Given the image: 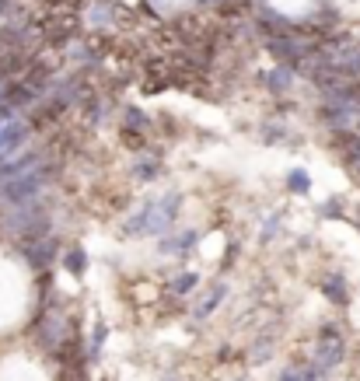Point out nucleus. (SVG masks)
Returning a JSON list of instances; mask_svg holds the SVG:
<instances>
[{"instance_id": "obj_1", "label": "nucleus", "mask_w": 360, "mask_h": 381, "mask_svg": "<svg viewBox=\"0 0 360 381\" xmlns=\"http://www.w3.org/2000/svg\"><path fill=\"white\" fill-rule=\"evenodd\" d=\"M343 354H347L343 339H340L333 329H325V332H322V346H318V368H322V371H325V368H336V364L343 361Z\"/></svg>"}, {"instance_id": "obj_4", "label": "nucleus", "mask_w": 360, "mask_h": 381, "mask_svg": "<svg viewBox=\"0 0 360 381\" xmlns=\"http://www.w3.org/2000/svg\"><path fill=\"white\" fill-rule=\"evenodd\" d=\"M192 284H196L192 277H179V280L172 284V290H175V294H185V290H192Z\"/></svg>"}, {"instance_id": "obj_2", "label": "nucleus", "mask_w": 360, "mask_h": 381, "mask_svg": "<svg viewBox=\"0 0 360 381\" xmlns=\"http://www.w3.org/2000/svg\"><path fill=\"white\" fill-rule=\"evenodd\" d=\"M325 297H329V301H336V304H347V301H350L343 277H329V280H325Z\"/></svg>"}, {"instance_id": "obj_3", "label": "nucleus", "mask_w": 360, "mask_h": 381, "mask_svg": "<svg viewBox=\"0 0 360 381\" xmlns=\"http://www.w3.org/2000/svg\"><path fill=\"white\" fill-rule=\"evenodd\" d=\"M221 297H224V287H213V290H210V294L203 297V304L196 308V318H206V311H210V308H213V304H217Z\"/></svg>"}, {"instance_id": "obj_5", "label": "nucleus", "mask_w": 360, "mask_h": 381, "mask_svg": "<svg viewBox=\"0 0 360 381\" xmlns=\"http://www.w3.org/2000/svg\"><path fill=\"white\" fill-rule=\"evenodd\" d=\"M290 186H294V189H304V186H308V179H304V172H294V179H290Z\"/></svg>"}, {"instance_id": "obj_6", "label": "nucleus", "mask_w": 360, "mask_h": 381, "mask_svg": "<svg viewBox=\"0 0 360 381\" xmlns=\"http://www.w3.org/2000/svg\"><path fill=\"white\" fill-rule=\"evenodd\" d=\"M81 266H85V256L74 252V256H70V270H81Z\"/></svg>"}]
</instances>
